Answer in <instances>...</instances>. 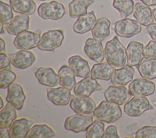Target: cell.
<instances>
[{
    "mask_svg": "<svg viewBox=\"0 0 156 138\" xmlns=\"http://www.w3.org/2000/svg\"><path fill=\"white\" fill-rule=\"evenodd\" d=\"M16 117L17 114L16 109L8 102L5 106L1 109L0 128H10Z\"/></svg>",
    "mask_w": 156,
    "mask_h": 138,
    "instance_id": "obj_31",
    "label": "cell"
},
{
    "mask_svg": "<svg viewBox=\"0 0 156 138\" xmlns=\"http://www.w3.org/2000/svg\"><path fill=\"white\" fill-rule=\"evenodd\" d=\"M105 131V124L103 122L94 120L86 130L87 138H102Z\"/></svg>",
    "mask_w": 156,
    "mask_h": 138,
    "instance_id": "obj_34",
    "label": "cell"
},
{
    "mask_svg": "<svg viewBox=\"0 0 156 138\" xmlns=\"http://www.w3.org/2000/svg\"><path fill=\"white\" fill-rule=\"evenodd\" d=\"M60 78L59 84L71 91L76 85L75 74L72 69L66 65L62 66L58 71Z\"/></svg>",
    "mask_w": 156,
    "mask_h": 138,
    "instance_id": "obj_29",
    "label": "cell"
},
{
    "mask_svg": "<svg viewBox=\"0 0 156 138\" xmlns=\"http://www.w3.org/2000/svg\"><path fill=\"white\" fill-rule=\"evenodd\" d=\"M101 89L102 87L96 79L88 75L76 83L73 92L77 97H89L93 92Z\"/></svg>",
    "mask_w": 156,
    "mask_h": 138,
    "instance_id": "obj_11",
    "label": "cell"
},
{
    "mask_svg": "<svg viewBox=\"0 0 156 138\" xmlns=\"http://www.w3.org/2000/svg\"><path fill=\"white\" fill-rule=\"evenodd\" d=\"M1 137V138H9V129L7 128H0Z\"/></svg>",
    "mask_w": 156,
    "mask_h": 138,
    "instance_id": "obj_42",
    "label": "cell"
},
{
    "mask_svg": "<svg viewBox=\"0 0 156 138\" xmlns=\"http://www.w3.org/2000/svg\"><path fill=\"white\" fill-rule=\"evenodd\" d=\"M69 67L75 74L76 76L84 78L89 75L90 68L88 61L80 55H73L68 59Z\"/></svg>",
    "mask_w": 156,
    "mask_h": 138,
    "instance_id": "obj_24",
    "label": "cell"
},
{
    "mask_svg": "<svg viewBox=\"0 0 156 138\" xmlns=\"http://www.w3.org/2000/svg\"><path fill=\"white\" fill-rule=\"evenodd\" d=\"M144 57L146 59L156 58V41L151 40L143 49Z\"/></svg>",
    "mask_w": 156,
    "mask_h": 138,
    "instance_id": "obj_38",
    "label": "cell"
},
{
    "mask_svg": "<svg viewBox=\"0 0 156 138\" xmlns=\"http://www.w3.org/2000/svg\"><path fill=\"white\" fill-rule=\"evenodd\" d=\"M144 32L148 34L153 40L156 41V23H152L147 26L144 29Z\"/></svg>",
    "mask_w": 156,
    "mask_h": 138,
    "instance_id": "obj_41",
    "label": "cell"
},
{
    "mask_svg": "<svg viewBox=\"0 0 156 138\" xmlns=\"http://www.w3.org/2000/svg\"><path fill=\"white\" fill-rule=\"evenodd\" d=\"M105 98L110 102L123 105L128 102L131 98V94L129 90L124 86L110 85L104 91Z\"/></svg>",
    "mask_w": 156,
    "mask_h": 138,
    "instance_id": "obj_10",
    "label": "cell"
},
{
    "mask_svg": "<svg viewBox=\"0 0 156 138\" xmlns=\"http://www.w3.org/2000/svg\"><path fill=\"white\" fill-rule=\"evenodd\" d=\"M37 1H46V0H37Z\"/></svg>",
    "mask_w": 156,
    "mask_h": 138,
    "instance_id": "obj_48",
    "label": "cell"
},
{
    "mask_svg": "<svg viewBox=\"0 0 156 138\" xmlns=\"http://www.w3.org/2000/svg\"><path fill=\"white\" fill-rule=\"evenodd\" d=\"M155 108H156V101H155Z\"/></svg>",
    "mask_w": 156,
    "mask_h": 138,
    "instance_id": "obj_49",
    "label": "cell"
},
{
    "mask_svg": "<svg viewBox=\"0 0 156 138\" xmlns=\"http://www.w3.org/2000/svg\"><path fill=\"white\" fill-rule=\"evenodd\" d=\"M4 106V102H3V99L2 98V97H1V106H0V109H1L2 108H3Z\"/></svg>",
    "mask_w": 156,
    "mask_h": 138,
    "instance_id": "obj_47",
    "label": "cell"
},
{
    "mask_svg": "<svg viewBox=\"0 0 156 138\" xmlns=\"http://www.w3.org/2000/svg\"><path fill=\"white\" fill-rule=\"evenodd\" d=\"M105 57L107 62L115 67L121 68L126 62V49L116 35L107 42L105 49Z\"/></svg>",
    "mask_w": 156,
    "mask_h": 138,
    "instance_id": "obj_1",
    "label": "cell"
},
{
    "mask_svg": "<svg viewBox=\"0 0 156 138\" xmlns=\"http://www.w3.org/2000/svg\"><path fill=\"white\" fill-rule=\"evenodd\" d=\"M34 120L21 118L15 120L9 128V136L10 138H24L31 128Z\"/></svg>",
    "mask_w": 156,
    "mask_h": 138,
    "instance_id": "obj_19",
    "label": "cell"
},
{
    "mask_svg": "<svg viewBox=\"0 0 156 138\" xmlns=\"http://www.w3.org/2000/svg\"><path fill=\"white\" fill-rule=\"evenodd\" d=\"M41 30L38 29L35 31H24L14 38L13 45L18 49L29 50L38 46L41 38Z\"/></svg>",
    "mask_w": 156,
    "mask_h": 138,
    "instance_id": "obj_5",
    "label": "cell"
},
{
    "mask_svg": "<svg viewBox=\"0 0 156 138\" xmlns=\"http://www.w3.org/2000/svg\"><path fill=\"white\" fill-rule=\"evenodd\" d=\"M110 21L105 17L98 19L94 27L91 30L93 38L102 42L110 35Z\"/></svg>",
    "mask_w": 156,
    "mask_h": 138,
    "instance_id": "obj_26",
    "label": "cell"
},
{
    "mask_svg": "<svg viewBox=\"0 0 156 138\" xmlns=\"http://www.w3.org/2000/svg\"><path fill=\"white\" fill-rule=\"evenodd\" d=\"M129 90L132 96L146 97L154 93L155 85L149 79L138 78L130 82L129 85Z\"/></svg>",
    "mask_w": 156,
    "mask_h": 138,
    "instance_id": "obj_9",
    "label": "cell"
},
{
    "mask_svg": "<svg viewBox=\"0 0 156 138\" xmlns=\"http://www.w3.org/2000/svg\"><path fill=\"white\" fill-rule=\"evenodd\" d=\"M96 21L94 12L91 11L77 18L73 24V30L75 33L79 34L85 33L92 30Z\"/></svg>",
    "mask_w": 156,
    "mask_h": 138,
    "instance_id": "obj_20",
    "label": "cell"
},
{
    "mask_svg": "<svg viewBox=\"0 0 156 138\" xmlns=\"http://www.w3.org/2000/svg\"><path fill=\"white\" fill-rule=\"evenodd\" d=\"M115 71V67L107 61L94 64L91 68L90 73L93 78L109 80Z\"/></svg>",
    "mask_w": 156,
    "mask_h": 138,
    "instance_id": "obj_25",
    "label": "cell"
},
{
    "mask_svg": "<svg viewBox=\"0 0 156 138\" xmlns=\"http://www.w3.org/2000/svg\"><path fill=\"white\" fill-rule=\"evenodd\" d=\"M16 78V74L10 69H2L0 71V88H8Z\"/></svg>",
    "mask_w": 156,
    "mask_h": 138,
    "instance_id": "obj_35",
    "label": "cell"
},
{
    "mask_svg": "<svg viewBox=\"0 0 156 138\" xmlns=\"http://www.w3.org/2000/svg\"><path fill=\"white\" fill-rule=\"evenodd\" d=\"M143 44L136 41H130L126 49L127 63L132 66H137L141 63L144 57Z\"/></svg>",
    "mask_w": 156,
    "mask_h": 138,
    "instance_id": "obj_18",
    "label": "cell"
},
{
    "mask_svg": "<svg viewBox=\"0 0 156 138\" xmlns=\"http://www.w3.org/2000/svg\"><path fill=\"white\" fill-rule=\"evenodd\" d=\"M0 45H1V53H5V42L2 38H0Z\"/></svg>",
    "mask_w": 156,
    "mask_h": 138,
    "instance_id": "obj_44",
    "label": "cell"
},
{
    "mask_svg": "<svg viewBox=\"0 0 156 138\" xmlns=\"http://www.w3.org/2000/svg\"><path fill=\"white\" fill-rule=\"evenodd\" d=\"M94 2V0H72L68 5L69 15L77 18L87 13L88 8Z\"/></svg>",
    "mask_w": 156,
    "mask_h": 138,
    "instance_id": "obj_27",
    "label": "cell"
},
{
    "mask_svg": "<svg viewBox=\"0 0 156 138\" xmlns=\"http://www.w3.org/2000/svg\"><path fill=\"white\" fill-rule=\"evenodd\" d=\"M141 24L136 21L130 18H124L115 22L114 30L118 36L130 38L141 31Z\"/></svg>",
    "mask_w": 156,
    "mask_h": 138,
    "instance_id": "obj_7",
    "label": "cell"
},
{
    "mask_svg": "<svg viewBox=\"0 0 156 138\" xmlns=\"http://www.w3.org/2000/svg\"><path fill=\"white\" fill-rule=\"evenodd\" d=\"M122 116V111L118 104L106 100L102 101L93 112V117L96 120L113 123Z\"/></svg>",
    "mask_w": 156,
    "mask_h": 138,
    "instance_id": "obj_2",
    "label": "cell"
},
{
    "mask_svg": "<svg viewBox=\"0 0 156 138\" xmlns=\"http://www.w3.org/2000/svg\"><path fill=\"white\" fill-rule=\"evenodd\" d=\"M13 9L12 6L6 2L1 1L0 4V16L1 22L4 26L8 25L13 19Z\"/></svg>",
    "mask_w": 156,
    "mask_h": 138,
    "instance_id": "obj_36",
    "label": "cell"
},
{
    "mask_svg": "<svg viewBox=\"0 0 156 138\" xmlns=\"http://www.w3.org/2000/svg\"><path fill=\"white\" fill-rule=\"evenodd\" d=\"M9 57L13 66L21 69L30 67L36 60L34 53L27 50L21 49L15 53H9Z\"/></svg>",
    "mask_w": 156,
    "mask_h": 138,
    "instance_id": "obj_13",
    "label": "cell"
},
{
    "mask_svg": "<svg viewBox=\"0 0 156 138\" xmlns=\"http://www.w3.org/2000/svg\"><path fill=\"white\" fill-rule=\"evenodd\" d=\"M1 66L0 69H11V61L9 56L5 53H1Z\"/></svg>",
    "mask_w": 156,
    "mask_h": 138,
    "instance_id": "obj_40",
    "label": "cell"
},
{
    "mask_svg": "<svg viewBox=\"0 0 156 138\" xmlns=\"http://www.w3.org/2000/svg\"><path fill=\"white\" fill-rule=\"evenodd\" d=\"M34 74L38 82L44 86L54 87L60 83L58 74H56L51 67H39L35 70Z\"/></svg>",
    "mask_w": 156,
    "mask_h": 138,
    "instance_id": "obj_16",
    "label": "cell"
},
{
    "mask_svg": "<svg viewBox=\"0 0 156 138\" xmlns=\"http://www.w3.org/2000/svg\"><path fill=\"white\" fill-rule=\"evenodd\" d=\"M152 15H153V17L154 18V20L156 22V8L154 9L153 10H152Z\"/></svg>",
    "mask_w": 156,
    "mask_h": 138,
    "instance_id": "obj_46",
    "label": "cell"
},
{
    "mask_svg": "<svg viewBox=\"0 0 156 138\" xmlns=\"http://www.w3.org/2000/svg\"><path fill=\"white\" fill-rule=\"evenodd\" d=\"M93 115L76 114L66 118L64 127L66 130L74 133L85 131L93 122Z\"/></svg>",
    "mask_w": 156,
    "mask_h": 138,
    "instance_id": "obj_6",
    "label": "cell"
},
{
    "mask_svg": "<svg viewBox=\"0 0 156 138\" xmlns=\"http://www.w3.org/2000/svg\"><path fill=\"white\" fill-rule=\"evenodd\" d=\"M29 22L30 17L29 15H18L15 16L10 23L5 26V29L9 34L16 36L29 29Z\"/></svg>",
    "mask_w": 156,
    "mask_h": 138,
    "instance_id": "obj_22",
    "label": "cell"
},
{
    "mask_svg": "<svg viewBox=\"0 0 156 138\" xmlns=\"http://www.w3.org/2000/svg\"><path fill=\"white\" fill-rule=\"evenodd\" d=\"M135 74V70L129 64L124 65L123 67L116 69L111 78V83L116 86H126L132 81Z\"/></svg>",
    "mask_w": 156,
    "mask_h": 138,
    "instance_id": "obj_23",
    "label": "cell"
},
{
    "mask_svg": "<svg viewBox=\"0 0 156 138\" xmlns=\"http://www.w3.org/2000/svg\"><path fill=\"white\" fill-rule=\"evenodd\" d=\"M83 50L87 56L96 62H101L105 57V51L101 41L92 38H88L85 43Z\"/></svg>",
    "mask_w": 156,
    "mask_h": 138,
    "instance_id": "obj_17",
    "label": "cell"
},
{
    "mask_svg": "<svg viewBox=\"0 0 156 138\" xmlns=\"http://www.w3.org/2000/svg\"><path fill=\"white\" fill-rule=\"evenodd\" d=\"M46 92L48 100L57 106L67 105L70 102L72 97L70 91L63 86L48 88Z\"/></svg>",
    "mask_w": 156,
    "mask_h": 138,
    "instance_id": "obj_15",
    "label": "cell"
},
{
    "mask_svg": "<svg viewBox=\"0 0 156 138\" xmlns=\"http://www.w3.org/2000/svg\"><path fill=\"white\" fill-rule=\"evenodd\" d=\"M25 100L26 95L21 85L13 83L7 88L6 101L16 109L20 110L23 108Z\"/></svg>",
    "mask_w": 156,
    "mask_h": 138,
    "instance_id": "obj_14",
    "label": "cell"
},
{
    "mask_svg": "<svg viewBox=\"0 0 156 138\" xmlns=\"http://www.w3.org/2000/svg\"><path fill=\"white\" fill-rule=\"evenodd\" d=\"M112 5L119 12L121 18L124 19L133 12L135 5L133 0H113Z\"/></svg>",
    "mask_w": 156,
    "mask_h": 138,
    "instance_id": "obj_33",
    "label": "cell"
},
{
    "mask_svg": "<svg viewBox=\"0 0 156 138\" xmlns=\"http://www.w3.org/2000/svg\"><path fill=\"white\" fill-rule=\"evenodd\" d=\"M117 128L115 125H110L107 126L104 131L102 138H119Z\"/></svg>",
    "mask_w": 156,
    "mask_h": 138,
    "instance_id": "obj_39",
    "label": "cell"
},
{
    "mask_svg": "<svg viewBox=\"0 0 156 138\" xmlns=\"http://www.w3.org/2000/svg\"><path fill=\"white\" fill-rule=\"evenodd\" d=\"M38 16L43 19L58 20L65 14V6L56 1L41 3L38 7Z\"/></svg>",
    "mask_w": 156,
    "mask_h": 138,
    "instance_id": "obj_4",
    "label": "cell"
},
{
    "mask_svg": "<svg viewBox=\"0 0 156 138\" xmlns=\"http://www.w3.org/2000/svg\"><path fill=\"white\" fill-rule=\"evenodd\" d=\"M152 108L146 97L134 96L125 103L124 111L130 117H139L145 111Z\"/></svg>",
    "mask_w": 156,
    "mask_h": 138,
    "instance_id": "obj_8",
    "label": "cell"
},
{
    "mask_svg": "<svg viewBox=\"0 0 156 138\" xmlns=\"http://www.w3.org/2000/svg\"><path fill=\"white\" fill-rule=\"evenodd\" d=\"M146 5L154 6L156 5V0H140Z\"/></svg>",
    "mask_w": 156,
    "mask_h": 138,
    "instance_id": "obj_43",
    "label": "cell"
},
{
    "mask_svg": "<svg viewBox=\"0 0 156 138\" xmlns=\"http://www.w3.org/2000/svg\"><path fill=\"white\" fill-rule=\"evenodd\" d=\"M9 3L15 12L26 15L34 14L37 8L34 0H9Z\"/></svg>",
    "mask_w": 156,
    "mask_h": 138,
    "instance_id": "obj_28",
    "label": "cell"
},
{
    "mask_svg": "<svg viewBox=\"0 0 156 138\" xmlns=\"http://www.w3.org/2000/svg\"><path fill=\"white\" fill-rule=\"evenodd\" d=\"M136 138H156V126L146 125L135 133Z\"/></svg>",
    "mask_w": 156,
    "mask_h": 138,
    "instance_id": "obj_37",
    "label": "cell"
},
{
    "mask_svg": "<svg viewBox=\"0 0 156 138\" xmlns=\"http://www.w3.org/2000/svg\"><path fill=\"white\" fill-rule=\"evenodd\" d=\"M69 106L77 114H90L96 108L94 101L90 97H77L72 95Z\"/></svg>",
    "mask_w": 156,
    "mask_h": 138,
    "instance_id": "obj_12",
    "label": "cell"
},
{
    "mask_svg": "<svg viewBox=\"0 0 156 138\" xmlns=\"http://www.w3.org/2000/svg\"><path fill=\"white\" fill-rule=\"evenodd\" d=\"M140 75L149 80L156 78V58L146 59L137 66Z\"/></svg>",
    "mask_w": 156,
    "mask_h": 138,
    "instance_id": "obj_30",
    "label": "cell"
},
{
    "mask_svg": "<svg viewBox=\"0 0 156 138\" xmlns=\"http://www.w3.org/2000/svg\"><path fill=\"white\" fill-rule=\"evenodd\" d=\"M63 40V30H49L42 34L37 47L41 50L53 51L62 45Z\"/></svg>",
    "mask_w": 156,
    "mask_h": 138,
    "instance_id": "obj_3",
    "label": "cell"
},
{
    "mask_svg": "<svg viewBox=\"0 0 156 138\" xmlns=\"http://www.w3.org/2000/svg\"><path fill=\"white\" fill-rule=\"evenodd\" d=\"M0 25H1V30H0V33L1 34H2V33H5V28L4 27V24L1 22L0 23Z\"/></svg>",
    "mask_w": 156,
    "mask_h": 138,
    "instance_id": "obj_45",
    "label": "cell"
},
{
    "mask_svg": "<svg viewBox=\"0 0 156 138\" xmlns=\"http://www.w3.org/2000/svg\"><path fill=\"white\" fill-rule=\"evenodd\" d=\"M55 136L54 131L46 124H36L29 129L27 138H49Z\"/></svg>",
    "mask_w": 156,
    "mask_h": 138,
    "instance_id": "obj_32",
    "label": "cell"
},
{
    "mask_svg": "<svg viewBox=\"0 0 156 138\" xmlns=\"http://www.w3.org/2000/svg\"><path fill=\"white\" fill-rule=\"evenodd\" d=\"M133 16L141 25L146 27L152 24L154 21L151 9L143 2H138L135 4Z\"/></svg>",
    "mask_w": 156,
    "mask_h": 138,
    "instance_id": "obj_21",
    "label": "cell"
}]
</instances>
